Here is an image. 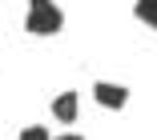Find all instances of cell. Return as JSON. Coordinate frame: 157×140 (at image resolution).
Listing matches in <instances>:
<instances>
[{"label": "cell", "mask_w": 157, "mask_h": 140, "mask_svg": "<svg viewBox=\"0 0 157 140\" xmlns=\"http://www.w3.org/2000/svg\"><path fill=\"white\" fill-rule=\"evenodd\" d=\"M24 28L33 32V36H56V32L65 28V12H60L52 0H28Z\"/></svg>", "instance_id": "1"}, {"label": "cell", "mask_w": 157, "mask_h": 140, "mask_svg": "<svg viewBox=\"0 0 157 140\" xmlns=\"http://www.w3.org/2000/svg\"><path fill=\"white\" fill-rule=\"evenodd\" d=\"M93 96H97L101 108H125V104H129V88H121L113 80H97L93 84Z\"/></svg>", "instance_id": "2"}, {"label": "cell", "mask_w": 157, "mask_h": 140, "mask_svg": "<svg viewBox=\"0 0 157 140\" xmlns=\"http://www.w3.org/2000/svg\"><path fill=\"white\" fill-rule=\"evenodd\" d=\"M77 108H81V96H77V92H60V96L52 100V116H56L60 124H73V120H77Z\"/></svg>", "instance_id": "3"}, {"label": "cell", "mask_w": 157, "mask_h": 140, "mask_svg": "<svg viewBox=\"0 0 157 140\" xmlns=\"http://www.w3.org/2000/svg\"><path fill=\"white\" fill-rule=\"evenodd\" d=\"M137 20L157 28V0H137Z\"/></svg>", "instance_id": "4"}, {"label": "cell", "mask_w": 157, "mask_h": 140, "mask_svg": "<svg viewBox=\"0 0 157 140\" xmlns=\"http://www.w3.org/2000/svg\"><path fill=\"white\" fill-rule=\"evenodd\" d=\"M20 140H52V136H48V128L33 124V128H24V132H20Z\"/></svg>", "instance_id": "5"}, {"label": "cell", "mask_w": 157, "mask_h": 140, "mask_svg": "<svg viewBox=\"0 0 157 140\" xmlns=\"http://www.w3.org/2000/svg\"><path fill=\"white\" fill-rule=\"evenodd\" d=\"M56 140H81V136H77V132H69V136H56Z\"/></svg>", "instance_id": "6"}]
</instances>
